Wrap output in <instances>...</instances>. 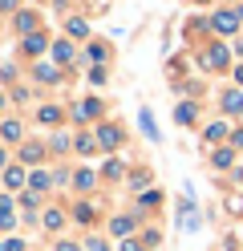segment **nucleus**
Segmentation results:
<instances>
[{"label": "nucleus", "mask_w": 243, "mask_h": 251, "mask_svg": "<svg viewBox=\"0 0 243 251\" xmlns=\"http://www.w3.org/2000/svg\"><path fill=\"white\" fill-rule=\"evenodd\" d=\"M89 251H106V243L102 239H89Z\"/></svg>", "instance_id": "2eb2a0df"}, {"label": "nucleus", "mask_w": 243, "mask_h": 251, "mask_svg": "<svg viewBox=\"0 0 243 251\" xmlns=\"http://www.w3.org/2000/svg\"><path fill=\"white\" fill-rule=\"evenodd\" d=\"M235 21H239L235 12H219V17H215V28H219V33L227 37V33H235Z\"/></svg>", "instance_id": "f257e3e1"}, {"label": "nucleus", "mask_w": 243, "mask_h": 251, "mask_svg": "<svg viewBox=\"0 0 243 251\" xmlns=\"http://www.w3.org/2000/svg\"><path fill=\"white\" fill-rule=\"evenodd\" d=\"M231 158H235L231 150H219V154H215V166H231Z\"/></svg>", "instance_id": "1a4fd4ad"}, {"label": "nucleus", "mask_w": 243, "mask_h": 251, "mask_svg": "<svg viewBox=\"0 0 243 251\" xmlns=\"http://www.w3.org/2000/svg\"><path fill=\"white\" fill-rule=\"evenodd\" d=\"M57 251H77V247H73V243H61V247H57Z\"/></svg>", "instance_id": "dca6fc26"}, {"label": "nucleus", "mask_w": 243, "mask_h": 251, "mask_svg": "<svg viewBox=\"0 0 243 251\" xmlns=\"http://www.w3.org/2000/svg\"><path fill=\"white\" fill-rule=\"evenodd\" d=\"M102 142H106V146H113V142H118V130H109V126H106V130H102Z\"/></svg>", "instance_id": "9b49d317"}, {"label": "nucleus", "mask_w": 243, "mask_h": 251, "mask_svg": "<svg viewBox=\"0 0 243 251\" xmlns=\"http://www.w3.org/2000/svg\"><path fill=\"white\" fill-rule=\"evenodd\" d=\"M4 178H8V186H21V182H25V175H21V170H8Z\"/></svg>", "instance_id": "4468645a"}, {"label": "nucleus", "mask_w": 243, "mask_h": 251, "mask_svg": "<svg viewBox=\"0 0 243 251\" xmlns=\"http://www.w3.org/2000/svg\"><path fill=\"white\" fill-rule=\"evenodd\" d=\"M4 138H21V126H16V122H4Z\"/></svg>", "instance_id": "ddd939ff"}, {"label": "nucleus", "mask_w": 243, "mask_h": 251, "mask_svg": "<svg viewBox=\"0 0 243 251\" xmlns=\"http://www.w3.org/2000/svg\"><path fill=\"white\" fill-rule=\"evenodd\" d=\"M122 251H142V247H138V243H126V247H122Z\"/></svg>", "instance_id": "f3484780"}, {"label": "nucleus", "mask_w": 243, "mask_h": 251, "mask_svg": "<svg viewBox=\"0 0 243 251\" xmlns=\"http://www.w3.org/2000/svg\"><path fill=\"white\" fill-rule=\"evenodd\" d=\"M223 105H227V114H239V109H243V93H227V98H223Z\"/></svg>", "instance_id": "7ed1b4c3"}, {"label": "nucleus", "mask_w": 243, "mask_h": 251, "mask_svg": "<svg viewBox=\"0 0 243 251\" xmlns=\"http://www.w3.org/2000/svg\"><path fill=\"white\" fill-rule=\"evenodd\" d=\"M142 126H146V138H158V130H154V118H150V109H142Z\"/></svg>", "instance_id": "20e7f679"}, {"label": "nucleus", "mask_w": 243, "mask_h": 251, "mask_svg": "<svg viewBox=\"0 0 243 251\" xmlns=\"http://www.w3.org/2000/svg\"><path fill=\"white\" fill-rule=\"evenodd\" d=\"M223 134H227V126H223V122H219V126H211V130H207V142H219Z\"/></svg>", "instance_id": "0eeeda50"}, {"label": "nucleus", "mask_w": 243, "mask_h": 251, "mask_svg": "<svg viewBox=\"0 0 243 251\" xmlns=\"http://www.w3.org/2000/svg\"><path fill=\"white\" fill-rule=\"evenodd\" d=\"M130 227H134V219H113V235H130Z\"/></svg>", "instance_id": "39448f33"}, {"label": "nucleus", "mask_w": 243, "mask_h": 251, "mask_svg": "<svg viewBox=\"0 0 243 251\" xmlns=\"http://www.w3.org/2000/svg\"><path fill=\"white\" fill-rule=\"evenodd\" d=\"M174 118H178V122H194V105H178Z\"/></svg>", "instance_id": "423d86ee"}, {"label": "nucleus", "mask_w": 243, "mask_h": 251, "mask_svg": "<svg viewBox=\"0 0 243 251\" xmlns=\"http://www.w3.org/2000/svg\"><path fill=\"white\" fill-rule=\"evenodd\" d=\"M69 33H73V37H85L89 25H85V21H69Z\"/></svg>", "instance_id": "6e6552de"}, {"label": "nucleus", "mask_w": 243, "mask_h": 251, "mask_svg": "<svg viewBox=\"0 0 243 251\" xmlns=\"http://www.w3.org/2000/svg\"><path fill=\"white\" fill-rule=\"evenodd\" d=\"M227 61H231V53H227V49H211V53H207V65H215V69H223Z\"/></svg>", "instance_id": "f03ea898"}, {"label": "nucleus", "mask_w": 243, "mask_h": 251, "mask_svg": "<svg viewBox=\"0 0 243 251\" xmlns=\"http://www.w3.org/2000/svg\"><path fill=\"white\" fill-rule=\"evenodd\" d=\"M53 53H57V61H69V57H73V49H69V45H57Z\"/></svg>", "instance_id": "f8f14e48"}, {"label": "nucleus", "mask_w": 243, "mask_h": 251, "mask_svg": "<svg viewBox=\"0 0 243 251\" xmlns=\"http://www.w3.org/2000/svg\"><path fill=\"white\" fill-rule=\"evenodd\" d=\"M239 81H243V69H239Z\"/></svg>", "instance_id": "a211bd4d"}, {"label": "nucleus", "mask_w": 243, "mask_h": 251, "mask_svg": "<svg viewBox=\"0 0 243 251\" xmlns=\"http://www.w3.org/2000/svg\"><path fill=\"white\" fill-rule=\"evenodd\" d=\"M45 227L57 231V227H61V211H49V215H45Z\"/></svg>", "instance_id": "9d476101"}]
</instances>
